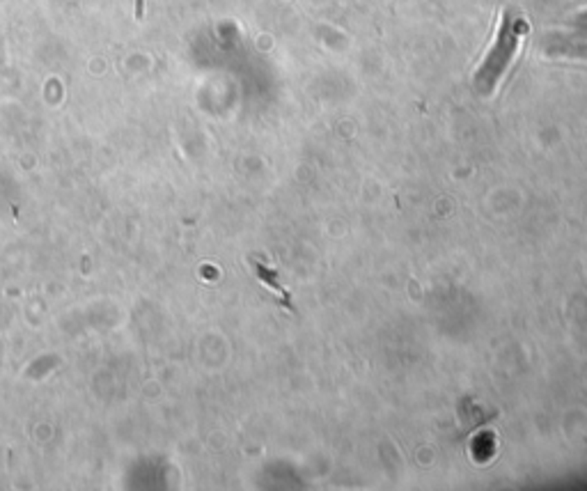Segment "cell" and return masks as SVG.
<instances>
[{
    "mask_svg": "<svg viewBox=\"0 0 587 491\" xmlns=\"http://www.w3.org/2000/svg\"><path fill=\"white\" fill-rule=\"evenodd\" d=\"M528 32L526 19L514 17V14L505 12L500 17L496 37H493L491 48L486 51L482 65L475 71V88L479 95L489 97L493 90L498 88V83L503 81L507 69L519 55V48L523 44V37Z\"/></svg>",
    "mask_w": 587,
    "mask_h": 491,
    "instance_id": "1",
    "label": "cell"
},
{
    "mask_svg": "<svg viewBox=\"0 0 587 491\" xmlns=\"http://www.w3.org/2000/svg\"><path fill=\"white\" fill-rule=\"evenodd\" d=\"M257 271H260V278H262L264 282H267V285H271V287H273V289H278V291H280V296H282V301H285V303H287V305H289V308H291V296H289V291H287V289H285V287H282V285H280V282H278V278H276V273H271V271H269V269H264L262 264H257Z\"/></svg>",
    "mask_w": 587,
    "mask_h": 491,
    "instance_id": "2",
    "label": "cell"
}]
</instances>
